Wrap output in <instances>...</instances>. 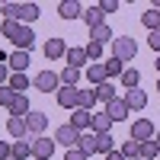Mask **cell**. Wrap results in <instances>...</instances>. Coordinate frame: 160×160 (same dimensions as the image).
<instances>
[{"label": "cell", "mask_w": 160, "mask_h": 160, "mask_svg": "<svg viewBox=\"0 0 160 160\" xmlns=\"http://www.w3.org/2000/svg\"><path fill=\"white\" fill-rule=\"evenodd\" d=\"M0 13H3V19H13V22H19L22 3H3V7H0Z\"/></svg>", "instance_id": "cell-32"}, {"label": "cell", "mask_w": 160, "mask_h": 160, "mask_svg": "<svg viewBox=\"0 0 160 160\" xmlns=\"http://www.w3.org/2000/svg\"><path fill=\"white\" fill-rule=\"evenodd\" d=\"M45 58L48 61L68 58V45H64V38H48V42H45Z\"/></svg>", "instance_id": "cell-10"}, {"label": "cell", "mask_w": 160, "mask_h": 160, "mask_svg": "<svg viewBox=\"0 0 160 160\" xmlns=\"http://www.w3.org/2000/svg\"><path fill=\"white\" fill-rule=\"evenodd\" d=\"M83 74H87V80H90L93 87H99V83H106V80H109V74H106V64H102V61H99V64H87Z\"/></svg>", "instance_id": "cell-12"}, {"label": "cell", "mask_w": 160, "mask_h": 160, "mask_svg": "<svg viewBox=\"0 0 160 160\" xmlns=\"http://www.w3.org/2000/svg\"><path fill=\"white\" fill-rule=\"evenodd\" d=\"M106 160H125V157H122V151H112V154H106Z\"/></svg>", "instance_id": "cell-44"}, {"label": "cell", "mask_w": 160, "mask_h": 160, "mask_svg": "<svg viewBox=\"0 0 160 160\" xmlns=\"http://www.w3.org/2000/svg\"><path fill=\"white\" fill-rule=\"evenodd\" d=\"M10 160H13V157H10Z\"/></svg>", "instance_id": "cell-49"}, {"label": "cell", "mask_w": 160, "mask_h": 160, "mask_svg": "<svg viewBox=\"0 0 160 160\" xmlns=\"http://www.w3.org/2000/svg\"><path fill=\"white\" fill-rule=\"evenodd\" d=\"M77 138H80V131H77L71 122H68V125H61V128H58V135H55V141L61 144V148H68V151L77 148Z\"/></svg>", "instance_id": "cell-7"}, {"label": "cell", "mask_w": 160, "mask_h": 160, "mask_svg": "<svg viewBox=\"0 0 160 160\" xmlns=\"http://www.w3.org/2000/svg\"><path fill=\"white\" fill-rule=\"evenodd\" d=\"M32 87H35L38 93H58V90H61V77H58L55 71H38L35 80H32Z\"/></svg>", "instance_id": "cell-2"}, {"label": "cell", "mask_w": 160, "mask_h": 160, "mask_svg": "<svg viewBox=\"0 0 160 160\" xmlns=\"http://www.w3.org/2000/svg\"><path fill=\"white\" fill-rule=\"evenodd\" d=\"M7 112H10L13 118H26V115L32 112V106H29V99H26V96H16V99H13V106H10Z\"/></svg>", "instance_id": "cell-23"}, {"label": "cell", "mask_w": 160, "mask_h": 160, "mask_svg": "<svg viewBox=\"0 0 160 160\" xmlns=\"http://www.w3.org/2000/svg\"><path fill=\"white\" fill-rule=\"evenodd\" d=\"M26 125H29V138H42V135H45V128H48V115L32 109L29 115H26Z\"/></svg>", "instance_id": "cell-6"}, {"label": "cell", "mask_w": 160, "mask_h": 160, "mask_svg": "<svg viewBox=\"0 0 160 160\" xmlns=\"http://www.w3.org/2000/svg\"><path fill=\"white\" fill-rule=\"evenodd\" d=\"M10 157L13 160H29L32 157V141H13L10 144Z\"/></svg>", "instance_id": "cell-20"}, {"label": "cell", "mask_w": 160, "mask_h": 160, "mask_svg": "<svg viewBox=\"0 0 160 160\" xmlns=\"http://www.w3.org/2000/svg\"><path fill=\"white\" fill-rule=\"evenodd\" d=\"M64 61H68V68H77V71H83V64H87L90 58H87L83 45H80V48H68V58H64Z\"/></svg>", "instance_id": "cell-18"}, {"label": "cell", "mask_w": 160, "mask_h": 160, "mask_svg": "<svg viewBox=\"0 0 160 160\" xmlns=\"http://www.w3.org/2000/svg\"><path fill=\"white\" fill-rule=\"evenodd\" d=\"M71 125L83 135L87 128H93V112L90 109H74V115H71Z\"/></svg>", "instance_id": "cell-13"}, {"label": "cell", "mask_w": 160, "mask_h": 160, "mask_svg": "<svg viewBox=\"0 0 160 160\" xmlns=\"http://www.w3.org/2000/svg\"><path fill=\"white\" fill-rule=\"evenodd\" d=\"M135 55H138V42L131 35H122V38H115L112 42V58H118V61H135Z\"/></svg>", "instance_id": "cell-1"}, {"label": "cell", "mask_w": 160, "mask_h": 160, "mask_svg": "<svg viewBox=\"0 0 160 160\" xmlns=\"http://www.w3.org/2000/svg\"><path fill=\"white\" fill-rule=\"evenodd\" d=\"M154 68H157V74H160V55H157V61H154Z\"/></svg>", "instance_id": "cell-45"}, {"label": "cell", "mask_w": 160, "mask_h": 160, "mask_svg": "<svg viewBox=\"0 0 160 160\" xmlns=\"http://www.w3.org/2000/svg\"><path fill=\"white\" fill-rule=\"evenodd\" d=\"M148 45H151V48H154V51H157V55H160V29H157V32H151V35H148Z\"/></svg>", "instance_id": "cell-41"}, {"label": "cell", "mask_w": 160, "mask_h": 160, "mask_svg": "<svg viewBox=\"0 0 160 160\" xmlns=\"http://www.w3.org/2000/svg\"><path fill=\"white\" fill-rule=\"evenodd\" d=\"M115 151V138H112V131H106V135H96V154H112Z\"/></svg>", "instance_id": "cell-25"}, {"label": "cell", "mask_w": 160, "mask_h": 160, "mask_svg": "<svg viewBox=\"0 0 160 160\" xmlns=\"http://www.w3.org/2000/svg\"><path fill=\"white\" fill-rule=\"evenodd\" d=\"M154 135H157V128H154L151 118H135V125H131V141L144 144V141H154Z\"/></svg>", "instance_id": "cell-3"}, {"label": "cell", "mask_w": 160, "mask_h": 160, "mask_svg": "<svg viewBox=\"0 0 160 160\" xmlns=\"http://www.w3.org/2000/svg\"><path fill=\"white\" fill-rule=\"evenodd\" d=\"M102 64H106V74H109V77H122L125 74V64L118 61V58H109V61H102Z\"/></svg>", "instance_id": "cell-34"}, {"label": "cell", "mask_w": 160, "mask_h": 160, "mask_svg": "<svg viewBox=\"0 0 160 160\" xmlns=\"http://www.w3.org/2000/svg\"><path fill=\"white\" fill-rule=\"evenodd\" d=\"M13 99H16V93H13L10 87H0V106H7V109H10Z\"/></svg>", "instance_id": "cell-38"}, {"label": "cell", "mask_w": 160, "mask_h": 160, "mask_svg": "<svg viewBox=\"0 0 160 160\" xmlns=\"http://www.w3.org/2000/svg\"><path fill=\"white\" fill-rule=\"evenodd\" d=\"M7 87H10L13 93H16V96H26V90H29L32 83H29V77H26V74H10Z\"/></svg>", "instance_id": "cell-19"}, {"label": "cell", "mask_w": 160, "mask_h": 160, "mask_svg": "<svg viewBox=\"0 0 160 160\" xmlns=\"http://www.w3.org/2000/svg\"><path fill=\"white\" fill-rule=\"evenodd\" d=\"M125 106H128V112H141L148 106V93L144 90H125Z\"/></svg>", "instance_id": "cell-8"}, {"label": "cell", "mask_w": 160, "mask_h": 160, "mask_svg": "<svg viewBox=\"0 0 160 160\" xmlns=\"http://www.w3.org/2000/svg\"><path fill=\"white\" fill-rule=\"evenodd\" d=\"M38 13H42V10H38V3H22V13H19V22H22V26H32V22L38 19Z\"/></svg>", "instance_id": "cell-26"}, {"label": "cell", "mask_w": 160, "mask_h": 160, "mask_svg": "<svg viewBox=\"0 0 160 160\" xmlns=\"http://www.w3.org/2000/svg\"><path fill=\"white\" fill-rule=\"evenodd\" d=\"M83 22L90 26V29H96V26H102V22H106V13L99 10V3H96V7H87V10H83Z\"/></svg>", "instance_id": "cell-21"}, {"label": "cell", "mask_w": 160, "mask_h": 160, "mask_svg": "<svg viewBox=\"0 0 160 160\" xmlns=\"http://www.w3.org/2000/svg\"><path fill=\"white\" fill-rule=\"evenodd\" d=\"M99 10L102 13H115L118 10V0H99Z\"/></svg>", "instance_id": "cell-39"}, {"label": "cell", "mask_w": 160, "mask_h": 160, "mask_svg": "<svg viewBox=\"0 0 160 160\" xmlns=\"http://www.w3.org/2000/svg\"><path fill=\"white\" fill-rule=\"evenodd\" d=\"M80 74H83V71H77V68H64V71L58 74V77H61V87H77Z\"/></svg>", "instance_id": "cell-30"}, {"label": "cell", "mask_w": 160, "mask_h": 160, "mask_svg": "<svg viewBox=\"0 0 160 160\" xmlns=\"http://www.w3.org/2000/svg\"><path fill=\"white\" fill-rule=\"evenodd\" d=\"M135 160H141V157H135Z\"/></svg>", "instance_id": "cell-48"}, {"label": "cell", "mask_w": 160, "mask_h": 160, "mask_svg": "<svg viewBox=\"0 0 160 160\" xmlns=\"http://www.w3.org/2000/svg\"><path fill=\"white\" fill-rule=\"evenodd\" d=\"M77 151H83L87 157H93L96 154V135H93V131H83V135L77 138Z\"/></svg>", "instance_id": "cell-22"}, {"label": "cell", "mask_w": 160, "mask_h": 160, "mask_svg": "<svg viewBox=\"0 0 160 160\" xmlns=\"http://www.w3.org/2000/svg\"><path fill=\"white\" fill-rule=\"evenodd\" d=\"M32 141V157L35 160H48L51 154H55V148H58V144H55V138H29Z\"/></svg>", "instance_id": "cell-5"}, {"label": "cell", "mask_w": 160, "mask_h": 160, "mask_svg": "<svg viewBox=\"0 0 160 160\" xmlns=\"http://www.w3.org/2000/svg\"><path fill=\"white\" fill-rule=\"evenodd\" d=\"M122 87H125V90H138V87H141V74H138V68H125V74H122Z\"/></svg>", "instance_id": "cell-27"}, {"label": "cell", "mask_w": 160, "mask_h": 160, "mask_svg": "<svg viewBox=\"0 0 160 160\" xmlns=\"http://www.w3.org/2000/svg\"><path fill=\"white\" fill-rule=\"evenodd\" d=\"M7 64H10V71H13V74H26V68L32 64V55H29V51H13Z\"/></svg>", "instance_id": "cell-9"}, {"label": "cell", "mask_w": 160, "mask_h": 160, "mask_svg": "<svg viewBox=\"0 0 160 160\" xmlns=\"http://www.w3.org/2000/svg\"><path fill=\"white\" fill-rule=\"evenodd\" d=\"M0 160H10V144L0 141Z\"/></svg>", "instance_id": "cell-43"}, {"label": "cell", "mask_w": 160, "mask_h": 160, "mask_svg": "<svg viewBox=\"0 0 160 160\" xmlns=\"http://www.w3.org/2000/svg\"><path fill=\"white\" fill-rule=\"evenodd\" d=\"M90 42H99V45H106V42H115V35H112V29L109 26H96V29H90Z\"/></svg>", "instance_id": "cell-24"}, {"label": "cell", "mask_w": 160, "mask_h": 160, "mask_svg": "<svg viewBox=\"0 0 160 160\" xmlns=\"http://www.w3.org/2000/svg\"><path fill=\"white\" fill-rule=\"evenodd\" d=\"M7 80H10V71H7V64H0V87H7Z\"/></svg>", "instance_id": "cell-42"}, {"label": "cell", "mask_w": 160, "mask_h": 160, "mask_svg": "<svg viewBox=\"0 0 160 160\" xmlns=\"http://www.w3.org/2000/svg\"><path fill=\"white\" fill-rule=\"evenodd\" d=\"M58 16L61 19H77V16H83V7H80L77 0H61L58 3Z\"/></svg>", "instance_id": "cell-14"}, {"label": "cell", "mask_w": 160, "mask_h": 160, "mask_svg": "<svg viewBox=\"0 0 160 160\" xmlns=\"http://www.w3.org/2000/svg\"><path fill=\"white\" fill-rule=\"evenodd\" d=\"M35 42V32H32V26H22V29L16 32V38H13V45H16V51H29Z\"/></svg>", "instance_id": "cell-16"}, {"label": "cell", "mask_w": 160, "mask_h": 160, "mask_svg": "<svg viewBox=\"0 0 160 160\" xmlns=\"http://www.w3.org/2000/svg\"><path fill=\"white\" fill-rule=\"evenodd\" d=\"M138 157H141V160H154V157H160V144H157V141H144L141 151H138Z\"/></svg>", "instance_id": "cell-31"}, {"label": "cell", "mask_w": 160, "mask_h": 160, "mask_svg": "<svg viewBox=\"0 0 160 160\" xmlns=\"http://www.w3.org/2000/svg\"><path fill=\"white\" fill-rule=\"evenodd\" d=\"M7 131H10V135L13 138H16V141H26V138H29V125H26V118H7Z\"/></svg>", "instance_id": "cell-15"}, {"label": "cell", "mask_w": 160, "mask_h": 160, "mask_svg": "<svg viewBox=\"0 0 160 160\" xmlns=\"http://www.w3.org/2000/svg\"><path fill=\"white\" fill-rule=\"evenodd\" d=\"M157 93H160V80H157Z\"/></svg>", "instance_id": "cell-47"}, {"label": "cell", "mask_w": 160, "mask_h": 160, "mask_svg": "<svg viewBox=\"0 0 160 160\" xmlns=\"http://www.w3.org/2000/svg\"><path fill=\"white\" fill-rule=\"evenodd\" d=\"M141 22H144V29H151V32H157L160 29V10H148V13H141Z\"/></svg>", "instance_id": "cell-29"}, {"label": "cell", "mask_w": 160, "mask_h": 160, "mask_svg": "<svg viewBox=\"0 0 160 160\" xmlns=\"http://www.w3.org/2000/svg\"><path fill=\"white\" fill-rule=\"evenodd\" d=\"M118 151H122V157H125V160H135V157H138V151H141V144H138V141H125Z\"/></svg>", "instance_id": "cell-36"}, {"label": "cell", "mask_w": 160, "mask_h": 160, "mask_svg": "<svg viewBox=\"0 0 160 160\" xmlns=\"http://www.w3.org/2000/svg\"><path fill=\"white\" fill-rule=\"evenodd\" d=\"M106 115H109L112 122H125V118H128L131 112H128V106H125V99H118V96H115V99H112L109 106H106Z\"/></svg>", "instance_id": "cell-11"}, {"label": "cell", "mask_w": 160, "mask_h": 160, "mask_svg": "<svg viewBox=\"0 0 160 160\" xmlns=\"http://www.w3.org/2000/svg\"><path fill=\"white\" fill-rule=\"evenodd\" d=\"M83 51H87V58H90V61H99V58H102V45H99V42H87Z\"/></svg>", "instance_id": "cell-37"}, {"label": "cell", "mask_w": 160, "mask_h": 160, "mask_svg": "<svg viewBox=\"0 0 160 160\" xmlns=\"http://www.w3.org/2000/svg\"><path fill=\"white\" fill-rule=\"evenodd\" d=\"M19 29H22V22H13V19H3V26H0V32H3L10 42L16 38V32H19Z\"/></svg>", "instance_id": "cell-35"}, {"label": "cell", "mask_w": 160, "mask_h": 160, "mask_svg": "<svg viewBox=\"0 0 160 160\" xmlns=\"http://www.w3.org/2000/svg\"><path fill=\"white\" fill-rule=\"evenodd\" d=\"M64 160H90V157H87L83 151H77V148H71L68 154H64Z\"/></svg>", "instance_id": "cell-40"}, {"label": "cell", "mask_w": 160, "mask_h": 160, "mask_svg": "<svg viewBox=\"0 0 160 160\" xmlns=\"http://www.w3.org/2000/svg\"><path fill=\"white\" fill-rule=\"evenodd\" d=\"M55 96H58V106H61V109H71V112L80 109V87H61Z\"/></svg>", "instance_id": "cell-4"}, {"label": "cell", "mask_w": 160, "mask_h": 160, "mask_svg": "<svg viewBox=\"0 0 160 160\" xmlns=\"http://www.w3.org/2000/svg\"><path fill=\"white\" fill-rule=\"evenodd\" d=\"M154 141H157V144H160V131H157V135H154Z\"/></svg>", "instance_id": "cell-46"}, {"label": "cell", "mask_w": 160, "mask_h": 160, "mask_svg": "<svg viewBox=\"0 0 160 160\" xmlns=\"http://www.w3.org/2000/svg\"><path fill=\"white\" fill-rule=\"evenodd\" d=\"M93 90H96V99H99V102H106V106L115 99V87L109 83V80H106V83H99V87H93Z\"/></svg>", "instance_id": "cell-28"}, {"label": "cell", "mask_w": 160, "mask_h": 160, "mask_svg": "<svg viewBox=\"0 0 160 160\" xmlns=\"http://www.w3.org/2000/svg\"><path fill=\"white\" fill-rule=\"evenodd\" d=\"M96 90H80V109H90L93 112V106H96Z\"/></svg>", "instance_id": "cell-33"}, {"label": "cell", "mask_w": 160, "mask_h": 160, "mask_svg": "<svg viewBox=\"0 0 160 160\" xmlns=\"http://www.w3.org/2000/svg\"><path fill=\"white\" fill-rule=\"evenodd\" d=\"M112 118L106 115V109L102 112H93V135H106V131H112Z\"/></svg>", "instance_id": "cell-17"}]
</instances>
